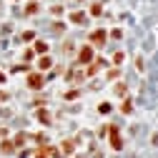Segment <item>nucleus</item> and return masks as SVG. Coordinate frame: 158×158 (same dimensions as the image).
Segmentation results:
<instances>
[{"instance_id": "obj_1", "label": "nucleus", "mask_w": 158, "mask_h": 158, "mask_svg": "<svg viewBox=\"0 0 158 158\" xmlns=\"http://www.w3.org/2000/svg\"><path fill=\"white\" fill-rule=\"evenodd\" d=\"M28 85H30L33 90H40V88H43V75H38V73H33V75L28 78Z\"/></svg>"}, {"instance_id": "obj_2", "label": "nucleus", "mask_w": 158, "mask_h": 158, "mask_svg": "<svg viewBox=\"0 0 158 158\" xmlns=\"http://www.w3.org/2000/svg\"><path fill=\"white\" fill-rule=\"evenodd\" d=\"M110 146H113L115 151H121V148H123V143H121V135H118V128H115V126L110 128Z\"/></svg>"}, {"instance_id": "obj_3", "label": "nucleus", "mask_w": 158, "mask_h": 158, "mask_svg": "<svg viewBox=\"0 0 158 158\" xmlns=\"http://www.w3.org/2000/svg\"><path fill=\"white\" fill-rule=\"evenodd\" d=\"M78 60H81L83 65H85V63H90V60H93V50H90L88 45H85V48H81V53H78Z\"/></svg>"}, {"instance_id": "obj_4", "label": "nucleus", "mask_w": 158, "mask_h": 158, "mask_svg": "<svg viewBox=\"0 0 158 158\" xmlns=\"http://www.w3.org/2000/svg\"><path fill=\"white\" fill-rule=\"evenodd\" d=\"M90 43H95V45H103V43H106V30H95V33L90 35Z\"/></svg>"}, {"instance_id": "obj_5", "label": "nucleus", "mask_w": 158, "mask_h": 158, "mask_svg": "<svg viewBox=\"0 0 158 158\" xmlns=\"http://www.w3.org/2000/svg\"><path fill=\"white\" fill-rule=\"evenodd\" d=\"M73 148H75V141H63V146H60V151L68 156V153H73Z\"/></svg>"}, {"instance_id": "obj_6", "label": "nucleus", "mask_w": 158, "mask_h": 158, "mask_svg": "<svg viewBox=\"0 0 158 158\" xmlns=\"http://www.w3.org/2000/svg\"><path fill=\"white\" fill-rule=\"evenodd\" d=\"M50 63H53V60L45 55V58H40V60H38V68H40V70H48V68H50Z\"/></svg>"}, {"instance_id": "obj_7", "label": "nucleus", "mask_w": 158, "mask_h": 158, "mask_svg": "<svg viewBox=\"0 0 158 158\" xmlns=\"http://www.w3.org/2000/svg\"><path fill=\"white\" fill-rule=\"evenodd\" d=\"M70 20H73V23H78V25H83V20H85V13H73V15H70Z\"/></svg>"}, {"instance_id": "obj_8", "label": "nucleus", "mask_w": 158, "mask_h": 158, "mask_svg": "<svg viewBox=\"0 0 158 158\" xmlns=\"http://www.w3.org/2000/svg\"><path fill=\"white\" fill-rule=\"evenodd\" d=\"M38 121L48 126V123H50V113H48V110H40V113H38Z\"/></svg>"}, {"instance_id": "obj_9", "label": "nucleus", "mask_w": 158, "mask_h": 158, "mask_svg": "<svg viewBox=\"0 0 158 158\" xmlns=\"http://www.w3.org/2000/svg\"><path fill=\"white\" fill-rule=\"evenodd\" d=\"M0 151H3V153H13V151H15V146H13L10 141H3V146H0Z\"/></svg>"}, {"instance_id": "obj_10", "label": "nucleus", "mask_w": 158, "mask_h": 158, "mask_svg": "<svg viewBox=\"0 0 158 158\" xmlns=\"http://www.w3.org/2000/svg\"><path fill=\"white\" fill-rule=\"evenodd\" d=\"M35 50H38V53H45V50H48V43H35Z\"/></svg>"}, {"instance_id": "obj_11", "label": "nucleus", "mask_w": 158, "mask_h": 158, "mask_svg": "<svg viewBox=\"0 0 158 158\" xmlns=\"http://www.w3.org/2000/svg\"><path fill=\"white\" fill-rule=\"evenodd\" d=\"M121 110H123V113H131V110H133V106H131V101H126V103L121 106Z\"/></svg>"}, {"instance_id": "obj_12", "label": "nucleus", "mask_w": 158, "mask_h": 158, "mask_svg": "<svg viewBox=\"0 0 158 158\" xmlns=\"http://www.w3.org/2000/svg\"><path fill=\"white\" fill-rule=\"evenodd\" d=\"M38 158H45V156H43V153H40V156H38Z\"/></svg>"}]
</instances>
